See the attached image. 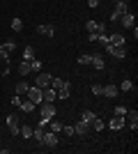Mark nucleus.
<instances>
[{
    "instance_id": "bb28decb",
    "label": "nucleus",
    "mask_w": 138,
    "mask_h": 154,
    "mask_svg": "<svg viewBox=\"0 0 138 154\" xmlns=\"http://www.w3.org/2000/svg\"><path fill=\"white\" fill-rule=\"evenodd\" d=\"M97 23H99V21H94V19L85 21V30L87 32H97Z\"/></svg>"
},
{
    "instance_id": "7c9ffc66",
    "label": "nucleus",
    "mask_w": 138,
    "mask_h": 154,
    "mask_svg": "<svg viewBox=\"0 0 138 154\" xmlns=\"http://www.w3.org/2000/svg\"><path fill=\"white\" fill-rule=\"evenodd\" d=\"M0 60H2L5 64H9V53L5 51V46H2V44H0Z\"/></svg>"
},
{
    "instance_id": "412c9836",
    "label": "nucleus",
    "mask_w": 138,
    "mask_h": 154,
    "mask_svg": "<svg viewBox=\"0 0 138 154\" xmlns=\"http://www.w3.org/2000/svg\"><path fill=\"white\" fill-rule=\"evenodd\" d=\"M23 60H26V62L35 60V48L32 46H26V48H23Z\"/></svg>"
},
{
    "instance_id": "423d86ee",
    "label": "nucleus",
    "mask_w": 138,
    "mask_h": 154,
    "mask_svg": "<svg viewBox=\"0 0 138 154\" xmlns=\"http://www.w3.org/2000/svg\"><path fill=\"white\" fill-rule=\"evenodd\" d=\"M41 99H44V101H55L58 94H55V90H53L51 85H46V88H41Z\"/></svg>"
},
{
    "instance_id": "4c0bfd02",
    "label": "nucleus",
    "mask_w": 138,
    "mask_h": 154,
    "mask_svg": "<svg viewBox=\"0 0 138 154\" xmlns=\"http://www.w3.org/2000/svg\"><path fill=\"white\" fill-rule=\"evenodd\" d=\"M97 39H99V35H97V32H87V42H92V44H94Z\"/></svg>"
},
{
    "instance_id": "a211bd4d",
    "label": "nucleus",
    "mask_w": 138,
    "mask_h": 154,
    "mask_svg": "<svg viewBox=\"0 0 138 154\" xmlns=\"http://www.w3.org/2000/svg\"><path fill=\"white\" fill-rule=\"evenodd\" d=\"M2 46H5V51H7V53H14L16 48H19V44H16V39H7V42H5Z\"/></svg>"
},
{
    "instance_id": "9d476101",
    "label": "nucleus",
    "mask_w": 138,
    "mask_h": 154,
    "mask_svg": "<svg viewBox=\"0 0 138 154\" xmlns=\"http://www.w3.org/2000/svg\"><path fill=\"white\" fill-rule=\"evenodd\" d=\"M37 35L53 37V35H55V26H53V23H48V26H37Z\"/></svg>"
},
{
    "instance_id": "c9c22d12",
    "label": "nucleus",
    "mask_w": 138,
    "mask_h": 154,
    "mask_svg": "<svg viewBox=\"0 0 138 154\" xmlns=\"http://www.w3.org/2000/svg\"><path fill=\"white\" fill-rule=\"evenodd\" d=\"M127 110H129L127 106H118V108H115V115H122V117H124V115H127Z\"/></svg>"
},
{
    "instance_id": "a878e982",
    "label": "nucleus",
    "mask_w": 138,
    "mask_h": 154,
    "mask_svg": "<svg viewBox=\"0 0 138 154\" xmlns=\"http://www.w3.org/2000/svg\"><path fill=\"white\" fill-rule=\"evenodd\" d=\"M131 88H133V83H131V81H129V78H124V81L120 83V88H118V90H122V92H129V90H131Z\"/></svg>"
},
{
    "instance_id": "6e6552de",
    "label": "nucleus",
    "mask_w": 138,
    "mask_h": 154,
    "mask_svg": "<svg viewBox=\"0 0 138 154\" xmlns=\"http://www.w3.org/2000/svg\"><path fill=\"white\" fill-rule=\"evenodd\" d=\"M129 12V5H127V0H120V2H115V9H113V14H115V16H122V14H127Z\"/></svg>"
},
{
    "instance_id": "aec40b11",
    "label": "nucleus",
    "mask_w": 138,
    "mask_h": 154,
    "mask_svg": "<svg viewBox=\"0 0 138 154\" xmlns=\"http://www.w3.org/2000/svg\"><path fill=\"white\" fill-rule=\"evenodd\" d=\"M21 110H23V113H32L35 110V103L30 101V99H26V101H21V106H19Z\"/></svg>"
},
{
    "instance_id": "5701e85b",
    "label": "nucleus",
    "mask_w": 138,
    "mask_h": 154,
    "mask_svg": "<svg viewBox=\"0 0 138 154\" xmlns=\"http://www.w3.org/2000/svg\"><path fill=\"white\" fill-rule=\"evenodd\" d=\"M19 71L26 76V74H32V69H30V62H26V60H21V64H19Z\"/></svg>"
},
{
    "instance_id": "f03ea898",
    "label": "nucleus",
    "mask_w": 138,
    "mask_h": 154,
    "mask_svg": "<svg viewBox=\"0 0 138 154\" xmlns=\"http://www.w3.org/2000/svg\"><path fill=\"white\" fill-rule=\"evenodd\" d=\"M28 99H30V101L35 103V106H37V103H41L44 101V99H41V88H37V85H30V88H28Z\"/></svg>"
},
{
    "instance_id": "7ed1b4c3",
    "label": "nucleus",
    "mask_w": 138,
    "mask_h": 154,
    "mask_svg": "<svg viewBox=\"0 0 138 154\" xmlns=\"http://www.w3.org/2000/svg\"><path fill=\"white\" fill-rule=\"evenodd\" d=\"M41 117L44 120H51V117H55V103L53 101H41Z\"/></svg>"
},
{
    "instance_id": "c85d7f7f",
    "label": "nucleus",
    "mask_w": 138,
    "mask_h": 154,
    "mask_svg": "<svg viewBox=\"0 0 138 154\" xmlns=\"http://www.w3.org/2000/svg\"><path fill=\"white\" fill-rule=\"evenodd\" d=\"M53 88V90H60V88H62V85H65V81H60V78H53L51 76V83H48Z\"/></svg>"
},
{
    "instance_id": "6ab92c4d",
    "label": "nucleus",
    "mask_w": 138,
    "mask_h": 154,
    "mask_svg": "<svg viewBox=\"0 0 138 154\" xmlns=\"http://www.w3.org/2000/svg\"><path fill=\"white\" fill-rule=\"evenodd\" d=\"M28 88H30V85H28L26 78H23V81H19V83H16V94H26Z\"/></svg>"
},
{
    "instance_id": "1a4fd4ad",
    "label": "nucleus",
    "mask_w": 138,
    "mask_h": 154,
    "mask_svg": "<svg viewBox=\"0 0 138 154\" xmlns=\"http://www.w3.org/2000/svg\"><path fill=\"white\" fill-rule=\"evenodd\" d=\"M124 127V117L122 115H113V120L108 122V129H113V131H118V129Z\"/></svg>"
},
{
    "instance_id": "b1692460",
    "label": "nucleus",
    "mask_w": 138,
    "mask_h": 154,
    "mask_svg": "<svg viewBox=\"0 0 138 154\" xmlns=\"http://www.w3.org/2000/svg\"><path fill=\"white\" fill-rule=\"evenodd\" d=\"M94 117H97V115H94L92 110H83V113H81V120H83V122H87V124H90Z\"/></svg>"
},
{
    "instance_id": "4be33fe9",
    "label": "nucleus",
    "mask_w": 138,
    "mask_h": 154,
    "mask_svg": "<svg viewBox=\"0 0 138 154\" xmlns=\"http://www.w3.org/2000/svg\"><path fill=\"white\" fill-rule=\"evenodd\" d=\"M9 28H12L14 32H21V30H23V21H21V19H12V23H9Z\"/></svg>"
},
{
    "instance_id": "ddd939ff",
    "label": "nucleus",
    "mask_w": 138,
    "mask_h": 154,
    "mask_svg": "<svg viewBox=\"0 0 138 154\" xmlns=\"http://www.w3.org/2000/svg\"><path fill=\"white\" fill-rule=\"evenodd\" d=\"M87 131H90V124H87V122H83V120H81V122L76 124V127H74V134H76V136H85Z\"/></svg>"
},
{
    "instance_id": "72a5a7b5",
    "label": "nucleus",
    "mask_w": 138,
    "mask_h": 154,
    "mask_svg": "<svg viewBox=\"0 0 138 154\" xmlns=\"http://www.w3.org/2000/svg\"><path fill=\"white\" fill-rule=\"evenodd\" d=\"M21 134L23 138H32V127H21Z\"/></svg>"
},
{
    "instance_id": "f257e3e1",
    "label": "nucleus",
    "mask_w": 138,
    "mask_h": 154,
    "mask_svg": "<svg viewBox=\"0 0 138 154\" xmlns=\"http://www.w3.org/2000/svg\"><path fill=\"white\" fill-rule=\"evenodd\" d=\"M5 124H7V129H9V134H12V136L21 134V124H19V115H16V113H9L7 120H5Z\"/></svg>"
},
{
    "instance_id": "4468645a",
    "label": "nucleus",
    "mask_w": 138,
    "mask_h": 154,
    "mask_svg": "<svg viewBox=\"0 0 138 154\" xmlns=\"http://www.w3.org/2000/svg\"><path fill=\"white\" fill-rule=\"evenodd\" d=\"M90 67H94L97 71H101L106 67V62H104V58L101 55H92V62H90Z\"/></svg>"
},
{
    "instance_id": "f704fd0d",
    "label": "nucleus",
    "mask_w": 138,
    "mask_h": 154,
    "mask_svg": "<svg viewBox=\"0 0 138 154\" xmlns=\"http://www.w3.org/2000/svg\"><path fill=\"white\" fill-rule=\"evenodd\" d=\"M129 115V122H138V110H127Z\"/></svg>"
},
{
    "instance_id": "20e7f679",
    "label": "nucleus",
    "mask_w": 138,
    "mask_h": 154,
    "mask_svg": "<svg viewBox=\"0 0 138 154\" xmlns=\"http://www.w3.org/2000/svg\"><path fill=\"white\" fill-rule=\"evenodd\" d=\"M41 145H46V147H58V134H53V131H44Z\"/></svg>"
},
{
    "instance_id": "c756f323",
    "label": "nucleus",
    "mask_w": 138,
    "mask_h": 154,
    "mask_svg": "<svg viewBox=\"0 0 138 154\" xmlns=\"http://www.w3.org/2000/svg\"><path fill=\"white\" fill-rule=\"evenodd\" d=\"M32 138L41 143V138H44V127H39V129H32Z\"/></svg>"
},
{
    "instance_id": "dca6fc26",
    "label": "nucleus",
    "mask_w": 138,
    "mask_h": 154,
    "mask_svg": "<svg viewBox=\"0 0 138 154\" xmlns=\"http://www.w3.org/2000/svg\"><path fill=\"white\" fill-rule=\"evenodd\" d=\"M108 44L111 46H122L124 44V37H122V35H108Z\"/></svg>"
},
{
    "instance_id": "473e14b6",
    "label": "nucleus",
    "mask_w": 138,
    "mask_h": 154,
    "mask_svg": "<svg viewBox=\"0 0 138 154\" xmlns=\"http://www.w3.org/2000/svg\"><path fill=\"white\" fill-rule=\"evenodd\" d=\"M62 134H65V136H76V134H74V127H72V124H62Z\"/></svg>"
},
{
    "instance_id": "9b49d317",
    "label": "nucleus",
    "mask_w": 138,
    "mask_h": 154,
    "mask_svg": "<svg viewBox=\"0 0 138 154\" xmlns=\"http://www.w3.org/2000/svg\"><path fill=\"white\" fill-rule=\"evenodd\" d=\"M111 55H113L115 60H122V58L127 55V46H124V44H122V46H113V48H111Z\"/></svg>"
},
{
    "instance_id": "e433bc0d",
    "label": "nucleus",
    "mask_w": 138,
    "mask_h": 154,
    "mask_svg": "<svg viewBox=\"0 0 138 154\" xmlns=\"http://www.w3.org/2000/svg\"><path fill=\"white\" fill-rule=\"evenodd\" d=\"M9 103H12L14 108H19V106H21V94H16V97H12V101H9Z\"/></svg>"
},
{
    "instance_id": "393cba45",
    "label": "nucleus",
    "mask_w": 138,
    "mask_h": 154,
    "mask_svg": "<svg viewBox=\"0 0 138 154\" xmlns=\"http://www.w3.org/2000/svg\"><path fill=\"white\" fill-rule=\"evenodd\" d=\"M90 129H94V131H101L104 129V120H99V117H94L90 122Z\"/></svg>"
},
{
    "instance_id": "2f4dec72",
    "label": "nucleus",
    "mask_w": 138,
    "mask_h": 154,
    "mask_svg": "<svg viewBox=\"0 0 138 154\" xmlns=\"http://www.w3.org/2000/svg\"><path fill=\"white\" fill-rule=\"evenodd\" d=\"M30 69H32V71H41V62H39L37 58L30 60Z\"/></svg>"
},
{
    "instance_id": "0eeeda50",
    "label": "nucleus",
    "mask_w": 138,
    "mask_h": 154,
    "mask_svg": "<svg viewBox=\"0 0 138 154\" xmlns=\"http://www.w3.org/2000/svg\"><path fill=\"white\" fill-rule=\"evenodd\" d=\"M118 94H120V90H118V85H115V83L104 85V97H108V99H115Z\"/></svg>"
},
{
    "instance_id": "2eb2a0df",
    "label": "nucleus",
    "mask_w": 138,
    "mask_h": 154,
    "mask_svg": "<svg viewBox=\"0 0 138 154\" xmlns=\"http://www.w3.org/2000/svg\"><path fill=\"white\" fill-rule=\"evenodd\" d=\"M46 127H48V131H53V134H60V131H62V122H58V120H48V124H46Z\"/></svg>"
},
{
    "instance_id": "58836bf2",
    "label": "nucleus",
    "mask_w": 138,
    "mask_h": 154,
    "mask_svg": "<svg viewBox=\"0 0 138 154\" xmlns=\"http://www.w3.org/2000/svg\"><path fill=\"white\" fill-rule=\"evenodd\" d=\"M87 5H90V7H92V9H94V7H97V5H99V0H87Z\"/></svg>"
},
{
    "instance_id": "f8f14e48",
    "label": "nucleus",
    "mask_w": 138,
    "mask_h": 154,
    "mask_svg": "<svg viewBox=\"0 0 138 154\" xmlns=\"http://www.w3.org/2000/svg\"><path fill=\"white\" fill-rule=\"evenodd\" d=\"M48 83H51V74H37V78H35L37 88H46Z\"/></svg>"
},
{
    "instance_id": "39448f33",
    "label": "nucleus",
    "mask_w": 138,
    "mask_h": 154,
    "mask_svg": "<svg viewBox=\"0 0 138 154\" xmlns=\"http://www.w3.org/2000/svg\"><path fill=\"white\" fill-rule=\"evenodd\" d=\"M120 23H122L124 28H133V26H136V16H133L131 9H129L127 14H122V16H120Z\"/></svg>"
},
{
    "instance_id": "cd10ccee",
    "label": "nucleus",
    "mask_w": 138,
    "mask_h": 154,
    "mask_svg": "<svg viewBox=\"0 0 138 154\" xmlns=\"http://www.w3.org/2000/svg\"><path fill=\"white\" fill-rule=\"evenodd\" d=\"M92 94H94V97H104V85L94 83V85H92Z\"/></svg>"
},
{
    "instance_id": "f3484780",
    "label": "nucleus",
    "mask_w": 138,
    "mask_h": 154,
    "mask_svg": "<svg viewBox=\"0 0 138 154\" xmlns=\"http://www.w3.org/2000/svg\"><path fill=\"white\" fill-rule=\"evenodd\" d=\"M92 62V53H83V55H78V64L81 67H90Z\"/></svg>"
}]
</instances>
